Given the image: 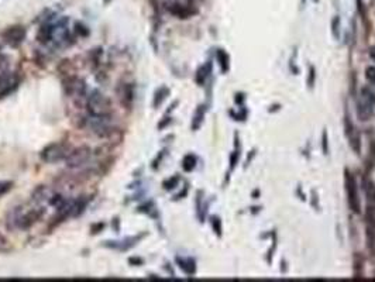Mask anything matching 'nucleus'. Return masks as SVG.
Segmentation results:
<instances>
[{
  "label": "nucleus",
  "mask_w": 375,
  "mask_h": 282,
  "mask_svg": "<svg viewBox=\"0 0 375 282\" xmlns=\"http://www.w3.org/2000/svg\"><path fill=\"white\" fill-rule=\"evenodd\" d=\"M71 152V145L68 143H52V144L47 145L43 152H41V158L45 163H58L61 160L68 157Z\"/></svg>",
  "instance_id": "f257e3e1"
},
{
  "label": "nucleus",
  "mask_w": 375,
  "mask_h": 282,
  "mask_svg": "<svg viewBox=\"0 0 375 282\" xmlns=\"http://www.w3.org/2000/svg\"><path fill=\"white\" fill-rule=\"evenodd\" d=\"M88 107H89V112L92 116H109L112 105L105 95L97 92V90H93L89 96Z\"/></svg>",
  "instance_id": "f03ea898"
},
{
  "label": "nucleus",
  "mask_w": 375,
  "mask_h": 282,
  "mask_svg": "<svg viewBox=\"0 0 375 282\" xmlns=\"http://www.w3.org/2000/svg\"><path fill=\"white\" fill-rule=\"evenodd\" d=\"M346 189H347V196H349V205L354 213H361V201L358 196V189H357V182L354 176L350 172L346 174Z\"/></svg>",
  "instance_id": "7ed1b4c3"
},
{
  "label": "nucleus",
  "mask_w": 375,
  "mask_h": 282,
  "mask_svg": "<svg viewBox=\"0 0 375 282\" xmlns=\"http://www.w3.org/2000/svg\"><path fill=\"white\" fill-rule=\"evenodd\" d=\"M90 158V148L86 147V145H82L77 150H71V152L68 154V157L65 158L66 161V165L71 167V168H79L85 164L89 161Z\"/></svg>",
  "instance_id": "20e7f679"
},
{
  "label": "nucleus",
  "mask_w": 375,
  "mask_h": 282,
  "mask_svg": "<svg viewBox=\"0 0 375 282\" xmlns=\"http://www.w3.org/2000/svg\"><path fill=\"white\" fill-rule=\"evenodd\" d=\"M17 86H19V76L14 72L5 71L0 74V99L6 98L9 93H12Z\"/></svg>",
  "instance_id": "39448f33"
},
{
  "label": "nucleus",
  "mask_w": 375,
  "mask_h": 282,
  "mask_svg": "<svg viewBox=\"0 0 375 282\" xmlns=\"http://www.w3.org/2000/svg\"><path fill=\"white\" fill-rule=\"evenodd\" d=\"M365 233H367V245L371 254L375 256V209L368 206L365 213Z\"/></svg>",
  "instance_id": "423d86ee"
},
{
  "label": "nucleus",
  "mask_w": 375,
  "mask_h": 282,
  "mask_svg": "<svg viewBox=\"0 0 375 282\" xmlns=\"http://www.w3.org/2000/svg\"><path fill=\"white\" fill-rule=\"evenodd\" d=\"M3 38L6 40L7 44L16 47L20 43H23V40L26 38V30L23 25H12L3 33Z\"/></svg>",
  "instance_id": "0eeeda50"
},
{
  "label": "nucleus",
  "mask_w": 375,
  "mask_h": 282,
  "mask_svg": "<svg viewBox=\"0 0 375 282\" xmlns=\"http://www.w3.org/2000/svg\"><path fill=\"white\" fill-rule=\"evenodd\" d=\"M166 9H168V12L174 16H177L178 19H188L192 14L196 13V10H193L192 7H189L188 5H182L179 2H172L166 6Z\"/></svg>",
  "instance_id": "6e6552de"
},
{
  "label": "nucleus",
  "mask_w": 375,
  "mask_h": 282,
  "mask_svg": "<svg viewBox=\"0 0 375 282\" xmlns=\"http://www.w3.org/2000/svg\"><path fill=\"white\" fill-rule=\"evenodd\" d=\"M360 101L368 107L371 112H374L375 109V92L369 86L361 89V99Z\"/></svg>",
  "instance_id": "1a4fd4ad"
},
{
  "label": "nucleus",
  "mask_w": 375,
  "mask_h": 282,
  "mask_svg": "<svg viewBox=\"0 0 375 282\" xmlns=\"http://www.w3.org/2000/svg\"><path fill=\"white\" fill-rule=\"evenodd\" d=\"M362 188L365 191V196H367V201H368V206H375V183L368 178H365L362 181Z\"/></svg>",
  "instance_id": "9d476101"
},
{
  "label": "nucleus",
  "mask_w": 375,
  "mask_h": 282,
  "mask_svg": "<svg viewBox=\"0 0 375 282\" xmlns=\"http://www.w3.org/2000/svg\"><path fill=\"white\" fill-rule=\"evenodd\" d=\"M85 82L81 81V79H72V81L68 82V86H66V90L70 95H78V96H82L85 93Z\"/></svg>",
  "instance_id": "9b49d317"
},
{
  "label": "nucleus",
  "mask_w": 375,
  "mask_h": 282,
  "mask_svg": "<svg viewBox=\"0 0 375 282\" xmlns=\"http://www.w3.org/2000/svg\"><path fill=\"white\" fill-rule=\"evenodd\" d=\"M43 213V210H34V212H30L26 216H21V220H20V227H23V229H27L28 226H31L34 222H37L40 219V216Z\"/></svg>",
  "instance_id": "f8f14e48"
},
{
  "label": "nucleus",
  "mask_w": 375,
  "mask_h": 282,
  "mask_svg": "<svg viewBox=\"0 0 375 282\" xmlns=\"http://www.w3.org/2000/svg\"><path fill=\"white\" fill-rule=\"evenodd\" d=\"M350 138V144H351V148L356 151L357 154H360V151H361V137H360V134L357 132L356 129L353 130L351 133L347 134Z\"/></svg>",
  "instance_id": "ddd939ff"
},
{
  "label": "nucleus",
  "mask_w": 375,
  "mask_h": 282,
  "mask_svg": "<svg viewBox=\"0 0 375 282\" xmlns=\"http://www.w3.org/2000/svg\"><path fill=\"white\" fill-rule=\"evenodd\" d=\"M195 165H196V158L193 157V155H186V157L184 158V161H182V167H184V169L186 171V172H189V171H192V169L195 168Z\"/></svg>",
  "instance_id": "4468645a"
},
{
  "label": "nucleus",
  "mask_w": 375,
  "mask_h": 282,
  "mask_svg": "<svg viewBox=\"0 0 375 282\" xmlns=\"http://www.w3.org/2000/svg\"><path fill=\"white\" fill-rule=\"evenodd\" d=\"M168 93H169V90H168V89H165V88L159 89L158 92L155 93V99H154V106H159V105L162 103V101L165 99V96Z\"/></svg>",
  "instance_id": "2eb2a0df"
},
{
  "label": "nucleus",
  "mask_w": 375,
  "mask_h": 282,
  "mask_svg": "<svg viewBox=\"0 0 375 282\" xmlns=\"http://www.w3.org/2000/svg\"><path fill=\"white\" fill-rule=\"evenodd\" d=\"M217 58H219V61H220V65H222L223 71H226V69H227V62H229L227 55H226L222 50H219V52H217Z\"/></svg>",
  "instance_id": "dca6fc26"
},
{
  "label": "nucleus",
  "mask_w": 375,
  "mask_h": 282,
  "mask_svg": "<svg viewBox=\"0 0 375 282\" xmlns=\"http://www.w3.org/2000/svg\"><path fill=\"white\" fill-rule=\"evenodd\" d=\"M202 117H203V109H202V106H200V109H197V112L196 114H195V120H193V129H197L199 126H200V123H202Z\"/></svg>",
  "instance_id": "f3484780"
},
{
  "label": "nucleus",
  "mask_w": 375,
  "mask_h": 282,
  "mask_svg": "<svg viewBox=\"0 0 375 282\" xmlns=\"http://www.w3.org/2000/svg\"><path fill=\"white\" fill-rule=\"evenodd\" d=\"M365 78L371 85H375V67H368L365 71Z\"/></svg>",
  "instance_id": "a211bd4d"
},
{
  "label": "nucleus",
  "mask_w": 375,
  "mask_h": 282,
  "mask_svg": "<svg viewBox=\"0 0 375 282\" xmlns=\"http://www.w3.org/2000/svg\"><path fill=\"white\" fill-rule=\"evenodd\" d=\"M12 182H9V181H5V182H0V196L2 195H5L6 192H9L10 189H12Z\"/></svg>",
  "instance_id": "6ab92c4d"
},
{
  "label": "nucleus",
  "mask_w": 375,
  "mask_h": 282,
  "mask_svg": "<svg viewBox=\"0 0 375 282\" xmlns=\"http://www.w3.org/2000/svg\"><path fill=\"white\" fill-rule=\"evenodd\" d=\"M178 183V176H174V178H171L169 181H166L165 183H164V188L165 189H172V188H175V185Z\"/></svg>",
  "instance_id": "aec40b11"
},
{
  "label": "nucleus",
  "mask_w": 375,
  "mask_h": 282,
  "mask_svg": "<svg viewBox=\"0 0 375 282\" xmlns=\"http://www.w3.org/2000/svg\"><path fill=\"white\" fill-rule=\"evenodd\" d=\"M333 34L334 37H338V17L333 20Z\"/></svg>",
  "instance_id": "412c9836"
},
{
  "label": "nucleus",
  "mask_w": 375,
  "mask_h": 282,
  "mask_svg": "<svg viewBox=\"0 0 375 282\" xmlns=\"http://www.w3.org/2000/svg\"><path fill=\"white\" fill-rule=\"evenodd\" d=\"M371 56L375 59V48H372V52H371Z\"/></svg>",
  "instance_id": "4be33fe9"
}]
</instances>
